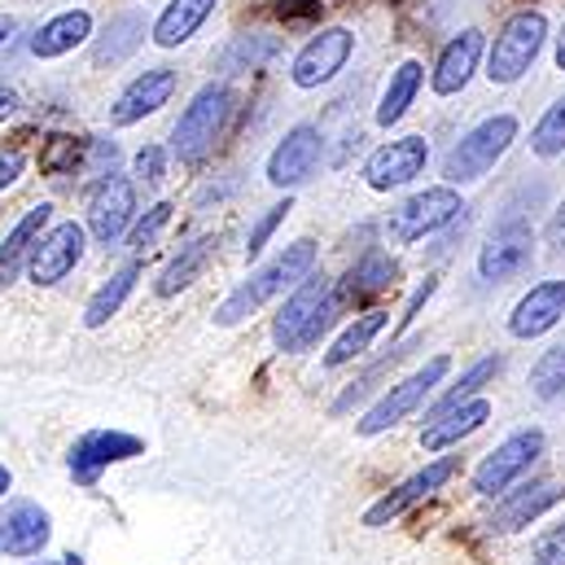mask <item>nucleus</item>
I'll list each match as a JSON object with an SVG mask.
<instances>
[{
	"mask_svg": "<svg viewBox=\"0 0 565 565\" xmlns=\"http://www.w3.org/2000/svg\"><path fill=\"white\" fill-rule=\"evenodd\" d=\"M316 273V242H294L285 246L277 259H268L259 273H250V281L237 285L228 294V302L220 307V324H242L246 316H255L268 298H277L285 289H294L298 281H307Z\"/></svg>",
	"mask_w": 565,
	"mask_h": 565,
	"instance_id": "1",
	"label": "nucleus"
},
{
	"mask_svg": "<svg viewBox=\"0 0 565 565\" xmlns=\"http://www.w3.org/2000/svg\"><path fill=\"white\" fill-rule=\"evenodd\" d=\"M338 298H333V281L324 273H311L307 281L294 285V294L285 298L281 316L273 320V342L281 351H307L320 342V333L333 324L338 316Z\"/></svg>",
	"mask_w": 565,
	"mask_h": 565,
	"instance_id": "2",
	"label": "nucleus"
},
{
	"mask_svg": "<svg viewBox=\"0 0 565 565\" xmlns=\"http://www.w3.org/2000/svg\"><path fill=\"white\" fill-rule=\"evenodd\" d=\"M228 115H233V88H228V84H206V88H198L193 102L184 106L175 132H171L175 158L189 162V167L202 162V158L215 149V141L224 137Z\"/></svg>",
	"mask_w": 565,
	"mask_h": 565,
	"instance_id": "3",
	"label": "nucleus"
},
{
	"mask_svg": "<svg viewBox=\"0 0 565 565\" xmlns=\"http://www.w3.org/2000/svg\"><path fill=\"white\" fill-rule=\"evenodd\" d=\"M544 40H548V18H544L540 9H522V13H513V18L500 26L495 44H491L487 79H491V84H518V79L535 66Z\"/></svg>",
	"mask_w": 565,
	"mask_h": 565,
	"instance_id": "4",
	"label": "nucleus"
},
{
	"mask_svg": "<svg viewBox=\"0 0 565 565\" xmlns=\"http://www.w3.org/2000/svg\"><path fill=\"white\" fill-rule=\"evenodd\" d=\"M513 141H518V119H513V115L482 119L473 132H465L460 141L451 145V153H447V162H443L447 184H473V180H482V175L509 153Z\"/></svg>",
	"mask_w": 565,
	"mask_h": 565,
	"instance_id": "5",
	"label": "nucleus"
},
{
	"mask_svg": "<svg viewBox=\"0 0 565 565\" xmlns=\"http://www.w3.org/2000/svg\"><path fill=\"white\" fill-rule=\"evenodd\" d=\"M447 369H451V360L447 355H434V360H425L422 369L413 373V377H404L399 386H391L364 417H360V434L364 438H377V434H386V429H395V425L404 422V417H413L417 408H422L425 399L434 395V386L447 377Z\"/></svg>",
	"mask_w": 565,
	"mask_h": 565,
	"instance_id": "6",
	"label": "nucleus"
},
{
	"mask_svg": "<svg viewBox=\"0 0 565 565\" xmlns=\"http://www.w3.org/2000/svg\"><path fill=\"white\" fill-rule=\"evenodd\" d=\"M540 456H544V429H518V434H509L473 469V491L478 495H504V491H513V482H522L535 469Z\"/></svg>",
	"mask_w": 565,
	"mask_h": 565,
	"instance_id": "7",
	"label": "nucleus"
},
{
	"mask_svg": "<svg viewBox=\"0 0 565 565\" xmlns=\"http://www.w3.org/2000/svg\"><path fill=\"white\" fill-rule=\"evenodd\" d=\"M460 211H465L460 193H456L451 184H434V189H425V193H413V198H408L399 211H391L386 233H391V242L413 246V242L434 237L438 228H447V224H451Z\"/></svg>",
	"mask_w": 565,
	"mask_h": 565,
	"instance_id": "8",
	"label": "nucleus"
},
{
	"mask_svg": "<svg viewBox=\"0 0 565 565\" xmlns=\"http://www.w3.org/2000/svg\"><path fill=\"white\" fill-rule=\"evenodd\" d=\"M531 259H535V233H531V224L522 215H504L495 224L491 242L478 255V273H482V281H513V277H522L531 268Z\"/></svg>",
	"mask_w": 565,
	"mask_h": 565,
	"instance_id": "9",
	"label": "nucleus"
},
{
	"mask_svg": "<svg viewBox=\"0 0 565 565\" xmlns=\"http://www.w3.org/2000/svg\"><path fill=\"white\" fill-rule=\"evenodd\" d=\"M141 451H145V438L128 434V429H88V434L71 447L66 465H71V478H75L79 487H97L102 469L124 465V460H132V456H141Z\"/></svg>",
	"mask_w": 565,
	"mask_h": 565,
	"instance_id": "10",
	"label": "nucleus"
},
{
	"mask_svg": "<svg viewBox=\"0 0 565 565\" xmlns=\"http://www.w3.org/2000/svg\"><path fill=\"white\" fill-rule=\"evenodd\" d=\"M137 220V184L128 175H106L97 180L93 198H88V233L102 246H115Z\"/></svg>",
	"mask_w": 565,
	"mask_h": 565,
	"instance_id": "11",
	"label": "nucleus"
},
{
	"mask_svg": "<svg viewBox=\"0 0 565 565\" xmlns=\"http://www.w3.org/2000/svg\"><path fill=\"white\" fill-rule=\"evenodd\" d=\"M84 246H88V237H84V228L79 224H53L49 233H40V242L31 246V255H26V277L35 285H57L66 281L71 273H75V264L84 259Z\"/></svg>",
	"mask_w": 565,
	"mask_h": 565,
	"instance_id": "12",
	"label": "nucleus"
},
{
	"mask_svg": "<svg viewBox=\"0 0 565 565\" xmlns=\"http://www.w3.org/2000/svg\"><path fill=\"white\" fill-rule=\"evenodd\" d=\"M456 469H460V456H438V460H429L425 469H417L413 478H404L395 491H386V495L364 513V526H391L395 518H404L408 509H417L422 500H429L447 478H456Z\"/></svg>",
	"mask_w": 565,
	"mask_h": 565,
	"instance_id": "13",
	"label": "nucleus"
},
{
	"mask_svg": "<svg viewBox=\"0 0 565 565\" xmlns=\"http://www.w3.org/2000/svg\"><path fill=\"white\" fill-rule=\"evenodd\" d=\"M351 49H355V35H351L347 26H324V31H316V35L298 49L289 79H294L298 88H320V84H329V79L351 62Z\"/></svg>",
	"mask_w": 565,
	"mask_h": 565,
	"instance_id": "14",
	"label": "nucleus"
},
{
	"mask_svg": "<svg viewBox=\"0 0 565 565\" xmlns=\"http://www.w3.org/2000/svg\"><path fill=\"white\" fill-rule=\"evenodd\" d=\"M429 162V145L422 137H399V141L373 149V158L364 162V180L369 189L386 193V189H399V184H413Z\"/></svg>",
	"mask_w": 565,
	"mask_h": 565,
	"instance_id": "15",
	"label": "nucleus"
},
{
	"mask_svg": "<svg viewBox=\"0 0 565 565\" xmlns=\"http://www.w3.org/2000/svg\"><path fill=\"white\" fill-rule=\"evenodd\" d=\"M53 540V518L35 500H13L0 513V553L4 557H40Z\"/></svg>",
	"mask_w": 565,
	"mask_h": 565,
	"instance_id": "16",
	"label": "nucleus"
},
{
	"mask_svg": "<svg viewBox=\"0 0 565 565\" xmlns=\"http://www.w3.org/2000/svg\"><path fill=\"white\" fill-rule=\"evenodd\" d=\"M320 153H324L320 132H316L311 124H298V128L285 132V141L273 149V158H268V180H273L277 189H298V184H307V180L316 175V167H320Z\"/></svg>",
	"mask_w": 565,
	"mask_h": 565,
	"instance_id": "17",
	"label": "nucleus"
},
{
	"mask_svg": "<svg viewBox=\"0 0 565 565\" xmlns=\"http://www.w3.org/2000/svg\"><path fill=\"white\" fill-rule=\"evenodd\" d=\"M171 93H175V71H171V66H153V71H145V75H137V79L115 97V106H110V124H115V128H132V124H141L145 115H158V110L171 102Z\"/></svg>",
	"mask_w": 565,
	"mask_h": 565,
	"instance_id": "18",
	"label": "nucleus"
},
{
	"mask_svg": "<svg viewBox=\"0 0 565 565\" xmlns=\"http://www.w3.org/2000/svg\"><path fill=\"white\" fill-rule=\"evenodd\" d=\"M565 491L557 482H526V487H518V491H504L500 500H495V513H491V531H500V535H513V531H522V526H531L535 518H544L553 504H562Z\"/></svg>",
	"mask_w": 565,
	"mask_h": 565,
	"instance_id": "19",
	"label": "nucleus"
},
{
	"mask_svg": "<svg viewBox=\"0 0 565 565\" xmlns=\"http://www.w3.org/2000/svg\"><path fill=\"white\" fill-rule=\"evenodd\" d=\"M478 62H482V31L469 26V31H460L456 40L443 44V53H438V62H434V71H429V88H434L438 97L460 93V88L473 79Z\"/></svg>",
	"mask_w": 565,
	"mask_h": 565,
	"instance_id": "20",
	"label": "nucleus"
},
{
	"mask_svg": "<svg viewBox=\"0 0 565 565\" xmlns=\"http://www.w3.org/2000/svg\"><path fill=\"white\" fill-rule=\"evenodd\" d=\"M565 316V281H540L509 316V333L513 338H544L548 329H557Z\"/></svg>",
	"mask_w": 565,
	"mask_h": 565,
	"instance_id": "21",
	"label": "nucleus"
},
{
	"mask_svg": "<svg viewBox=\"0 0 565 565\" xmlns=\"http://www.w3.org/2000/svg\"><path fill=\"white\" fill-rule=\"evenodd\" d=\"M93 35V18H88V9H66V13H53L35 35H31V53L35 57H62V53H71L75 44H84Z\"/></svg>",
	"mask_w": 565,
	"mask_h": 565,
	"instance_id": "22",
	"label": "nucleus"
},
{
	"mask_svg": "<svg viewBox=\"0 0 565 565\" xmlns=\"http://www.w3.org/2000/svg\"><path fill=\"white\" fill-rule=\"evenodd\" d=\"M220 0H167V9L153 22V44L158 49H180L184 40L198 35V26L215 13Z\"/></svg>",
	"mask_w": 565,
	"mask_h": 565,
	"instance_id": "23",
	"label": "nucleus"
},
{
	"mask_svg": "<svg viewBox=\"0 0 565 565\" xmlns=\"http://www.w3.org/2000/svg\"><path fill=\"white\" fill-rule=\"evenodd\" d=\"M49 220H53V206L49 202H40V206H31L13 228H9V237L0 242V285H9L18 277V268L26 264V255H31V246L40 242V233L49 228Z\"/></svg>",
	"mask_w": 565,
	"mask_h": 565,
	"instance_id": "24",
	"label": "nucleus"
},
{
	"mask_svg": "<svg viewBox=\"0 0 565 565\" xmlns=\"http://www.w3.org/2000/svg\"><path fill=\"white\" fill-rule=\"evenodd\" d=\"M487 422H491V399H469V404H460V408H451V413H443V417L425 425L422 447L425 451H443V447L469 438L473 429H482Z\"/></svg>",
	"mask_w": 565,
	"mask_h": 565,
	"instance_id": "25",
	"label": "nucleus"
},
{
	"mask_svg": "<svg viewBox=\"0 0 565 565\" xmlns=\"http://www.w3.org/2000/svg\"><path fill=\"white\" fill-rule=\"evenodd\" d=\"M395 281H399V264H395L391 255H382V250H369V255L347 273V281L333 285V298H338V307H342V302L382 294V289H391Z\"/></svg>",
	"mask_w": 565,
	"mask_h": 565,
	"instance_id": "26",
	"label": "nucleus"
},
{
	"mask_svg": "<svg viewBox=\"0 0 565 565\" xmlns=\"http://www.w3.org/2000/svg\"><path fill=\"white\" fill-rule=\"evenodd\" d=\"M145 44V18L141 13H115L106 22V31L93 44V62L97 66H119L124 57H132Z\"/></svg>",
	"mask_w": 565,
	"mask_h": 565,
	"instance_id": "27",
	"label": "nucleus"
},
{
	"mask_svg": "<svg viewBox=\"0 0 565 565\" xmlns=\"http://www.w3.org/2000/svg\"><path fill=\"white\" fill-rule=\"evenodd\" d=\"M215 255V237H198V242H189V246H180V255L162 268V277H158V298H175L180 289H189V285L202 277V268H206V259Z\"/></svg>",
	"mask_w": 565,
	"mask_h": 565,
	"instance_id": "28",
	"label": "nucleus"
},
{
	"mask_svg": "<svg viewBox=\"0 0 565 565\" xmlns=\"http://www.w3.org/2000/svg\"><path fill=\"white\" fill-rule=\"evenodd\" d=\"M137 277H141V264H137V259H132V264H124L110 281L88 298V307H84V324H88V329L110 324V316H119V311H124V302H128V294H132Z\"/></svg>",
	"mask_w": 565,
	"mask_h": 565,
	"instance_id": "29",
	"label": "nucleus"
},
{
	"mask_svg": "<svg viewBox=\"0 0 565 565\" xmlns=\"http://www.w3.org/2000/svg\"><path fill=\"white\" fill-rule=\"evenodd\" d=\"M277 53H281V40H277V35H264V31H246V35H233V44L220 53V71H224V75L259 71V66H268Z\"/></svg>",
	"mask_w": 565,
	"mask_h": 565,
	"instance_id": "30",
	"label": "nucleus"
},
{
	"mask_svg": "<svg viewBox=\"0 0 565 565\" xmlns=\"http://www.w3.org/2000/svg\"><path fill=\"white\" fill-rule=\"evenodd\" d=\"M422 84H425V66H422V62H404V66L391 75L386 93H382V106H377V124H382V128H395V124L408 115V106L417 102Z\"/></svg>",
	"mask_w": 565,
	"mask_h": 565,
	"instance_id": "31",
	"label": "nucleus"
},
{
	"mask_svg": "<svg viewBox=\"0 0 565 565\" xmlns=\"http://www.w3.org/2000/svg\"><path fill=\"white\" fill-rule=\"evenodd\" d=\"M500 373H504V355H482V360H473V364L465 369V377H460V382H456V386H451V391H447V395L425 413V422H434V417H443V413H451V408L469 404V399H473L487 382H495Z\"/></svg>",
	"mask_w": 565,
	"mask_h": 565,
	"instance_id": "32",
	"label": "nucleus"
},
{
	"mask_svg": "<svg viewBox=\"0 0 565 565\" xmlns=\"http://www.w3.org/2000/svg\"><path fill=\"white\" fill-rule=\"evenodd\" d=\"M386 324H391V311H364V316H360V320H355V324H351V329H347V333H342V338L329 347L324 364H329V369H342V364L360 360V355L373 347V338H377Z\"/></svg>",
	"mask_w": 565,
	"mask_h": 565,
	"instance_id": "33",
	"label": "nucleus"
},
{
	"mask_svg": "<svg viewBox=\"0 0 565 565\" xmlns=\"http://www.w3.org/2000/svg\"><path fill=\"white\" fill-rule=\"evenodd\" d=\"M84 149L88 141H75V137H49L40 149V171L44 175H75L84 167Z\"/></svg>",
	"mask_w": 565,
	"mask_h": 565,
	"instance_id": "34",
	"label": "nucleus"
},
{
	"mask_svg": "<svg viewBox=\"0 0 565 565\" xmlns=\"http://www.w3.org/2000/svg\"><path fill=\"white\" fill-rule=\"evenodd\" d=\"M531 391H535L540 399H562L565 395V347H553V351H544V355L535 360V369H531Z\"/></svg>",
	"mask_w": 565,
	"mask_h": 565,
	"instance_id": "35",
	"label": "nucleus"
},
{
	"mask_svg": "<svg viewBox=\"0 0 565 565\" xmlns=\"http://www.w3.org/2000/svg\"><path fill=\"white\" fill-rule=\"evenodd\" d=\"M531 149H535L540 158H557V153H565V97L557 102V106H548L544 119L535 124Z\"/></svg>",
	"mask_w": 565,
	"mask_h": 565,
	"instance_id": "36",
	"label": "nucleus"
},
{
	"mask_svg": "<svg viewBox=\"0 0 565 565\" xmlns=\"http://www.w3.org/2000/svg\"><path fill=\"white\" fill-rule=\"evenodd\" d=\"M171 224V202H153L149 211H145L141 220L132 224V233H128V246L141 255V250H149L153 242H158V233Z\"/></svg>",
	"mask_w": 565,
	"mask_h": 565,
	"instance_id": "37",
	"label": "nucleus"
},
{
	"mask_svg": "<svg viewBox=\"0 0 565 565\" xmlns=\"http://www.w3.org/2000/svg\"><path fill=\"white\" fill-rule=\"evenodd\" d=\"M289 211H294V202L285 198V202H277V206H268V215H264V220H259V224L250 228V242H246V255H250V259H259V255H264V246L273 242V233L281 228Z\"/></svg>",
	"mask_w": 565,
	"mask_h": 565,
	"instance_id": "38",
	"label": "nucleus"
},
{
	"mask_svg": "<svg viewBox=\"0 0 565 565\" xmlns=\"http://www.w3.org/2000/svg\"><path fill=\"white\" fill-rule=\"evenodd\" d=\"M132 171L141 175L145 184H158L162 171H167V153H162V145H145L141 153L132 158Z\"/></svg>",
	"mask_w": 565,
	"mask_h": 565,
	"instance_id": "39",
	"label": "nucleus"
},
{
	"mask_svg": "<svg viewBox=\"0 0 565 565\" xmlns=\"http://www.w3.org/2000/svg\"><path fill=\"white\" fill-rule=\"evenodd\" d=\"M277 18L285 26H307L320 18V0H277Z\"/></svg>",
	"mask_w": 565,
	"mask_h": 565,
	"instance_id": "40",
	"label": "nucleus"
},
{
	"mask_svg": "<svg viewBox=\"0 0 565 565\" xmlns=\"http://www.w3.org/2000/svg\"><path fill=\"white\" fill-rule=\"evenodd\" d=\"M535 562L540 565H565V526L548 531V535L535 544Z\"/></svg>",
	"mask_w": 565,
	"mask_h": 565,
	"instance_id": "41",
	"label": "nucleus"
},
{
	"mask_svg": "<svg viewBox=\"0 0 565 565\" xmlns=\"http://www.w3.org/2000/svg\"><path fill=\"white\" fill-rule=\"evenodd\" d=\"M22 167H26V158H22V149H0V193H4L9 184H18V175H22Z\"/></svg>",
	"mask_w": 565,
	"mask_h": 565,
	"instance_id": "42",
	"label": "nucleus"
},
{
	"mask_svg": "<svg viewBox=\"0 0 565 565\" xmlns=\"http://www.w3.org/2000/svg\"><path fill=\"white\" fill-rule=\"evenodd\" d=\"M544 237H548V250H553V255H565V202L553 211V220H548Z\"/></svg>",
	"mask_w": 565,
	"mask_h": 565,
	"instance_id": "43",
	"label": "nucleus"
},
{
	"mask_svg": "<svg viewBox=\"0 0 565 565\" xmlns=\"http://www.w3.org/2000/svg\"><path fill=\"white\" fill-rule=\"evenodd\" d=\"M434 289H438V281H434V277H425V285L417 289V294H413V298H408V307H404V329L417 320V311H422L425 302H429V294H434Z\"/></svg>",
	"mask_w": 565,
	"mask_h": 565,
	"instance_id": "44",
	"label": "nucleus"
},
{
	"mask_svg": "<svg viewBox=\"0 0 565 565\" xmlns=\"http://www.w3.org/2000/svg\"><path fill=\"white\" fill-rule=\"evenodd\" d=\"M13 110H18V93L0 84V124H4V119H13Z\"/></svg>",
	"mask_w": 565,
	"mask_h": 565,
	"instance_id": "45",
	"label": "nucleus"
},
{
	"mask_svg": "<svg viewBox=\"0 0 565 565\" xmlns=\"http://www.w3.org/2000/svg\"><path fill=\"white\" fill-rule=\"evenodd\" d=\"M9 35H13V18H9V13H0V44H4Z\"/></svg>",
	"mask_w": 565,
	"mask_h": 565,
	"instance_id": "46",
	"label": "nucleus"
},
{
	"mask_svg": "<svg viewBox=\"0 0 565 565\" xmlns=\"http://www.w3.org/2000/svg\"><path fill=\"white\" fill-rule=\"evenodd\" d=\"M9 487H13V473H9V469H4V465H0V495H4V491H9Z\"/></svg>",
	"mask_w": 565,
	"mask_h": 565,
	"instance_id": "47",
	"label": "nucleus"
},
{
	"mask_svg": "<svg viewBox=\"0 0 565 565\" xmlns=\"http://www.w3.org/2000/svg\"><path fill=\"white\" fill-rule=\"evenodd\" d=\"M557 66L565 71V26H562V35H557Z\"/></svg>",
	"mask_w": 565,
	"mask_h": 565,
	"instance_id": "48",
	"label": "nucleus"
},
{
	"mask_svg": "<svg viewBox=\"0 0 565 565\" xmlns=\"http://www.w3.org/2000/svg\"><path fill=\"white\" fill-rule=\"evenodd\" d=\"M62 565H84V557H66Z\"/></svg>",
	"mask_w": 565,
	"mask_h": 565,
	"instance_id": "49",
	"label": "nucleus"
}]
</instances>
